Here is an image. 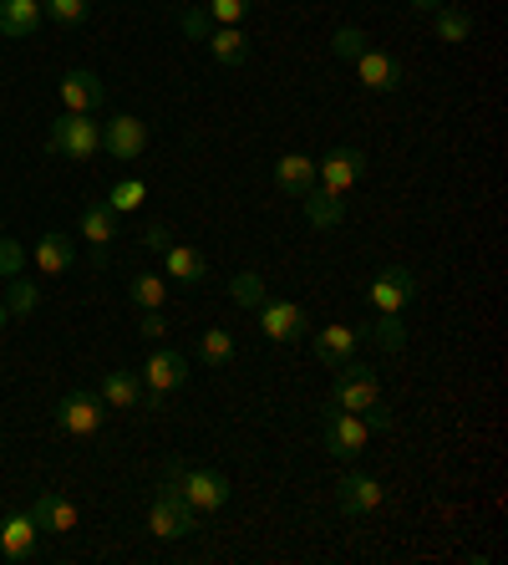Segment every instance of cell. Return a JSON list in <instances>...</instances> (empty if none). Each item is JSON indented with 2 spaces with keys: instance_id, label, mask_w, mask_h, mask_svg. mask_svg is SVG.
Masks as SVG:
<instances>
[{
  "instance_id": "31",
  "label": "cell",
  "mask_w": 508,
  "mask_h": 565,
  "mask_svg": "<svg viewBox=\"0 0 508 565\" xmlns=\"http://www.w3.org/2000/svg\"><path fill=\"white\" fill-rule=\"evenodd\" d=\"M143 199H148L143 179H122V184H112L107 204H112V214H132V210H143Z\"/></svg>"
},
{
  "instance_id": "13",
  "label": "cell",
  "mask_w": 508,
  "mask_h": 565,
  "mask_svg": "<svg viewBox=\"0 0 508 565\" xmlns=\"http://www.w3.org/2000/svg\"><path fill=\"white\" fill-rule=\"evenodd\" d=\"M361 337H366L361 327L331 321V327L315 331V356H321L326 367H346V362H356V347H361Z\"/></svg>"
},
{
  "instance_id": "42",
  "label": "cell",
  "mask_w": 508,
  "mask_h": 565,
  "mask_svg": "<svg viewBox=\"0 0 508 565\" xmlns=\"http://www.w3.org/2000/svg\"><path fill=\"white\" fill-rule=\"evenodd\" d=\"M6 321H11V311H6V301H0V331H6Z\"/></svg>"
},
{
  "instance_id": "27",
  "label": "cell",
  "mask_w": 508,
  "mask_h": 565,
  "mask_svg": "<svg viewBox=\"0 0 508 565\" xmlns=\"http://www.w3.org/2000/svg\"><path fill=\"white\" fill-rule=\"evenodd\" d=\"M198 362H204V367H229V362H235V337L224 327H209L198 337Z\"/></svg>"
},
{
  "instance_id": "37",
  "label": "cell",
  "mask_w": 508,
  "mask_h": 565,
  "mask_svg": "<svg viewBox=\"0 0 508 565\" xmlns=\"http://www.w3.org/2000/svg\"><path fill=\"white\" fill-rule=\"evenodd\" d=\"M21 265H26V250L15 245V239H6L0 235V276L11 280V276H21Z\"/></svg>"
},
{
  "instance_id": "41",
  "label": "cell",
  "mask_w": 508,
  "mask_h": 565,
  "mask_svg": "<svg viewBox=\"0 0 508 565\" xmlns=\"http://www.w3.org/2000/svg\"><path fill=\"white\" fill-rule=\"evenodd\" d=\"M407 6H412V11H428V15H432L437 6H443V0H407Z\"/></svg>"
},
{
  "instance_id": "32",
  "label": "cell",
  "mask_w": 508,
  "mask_h": 565,
  "mask_svg": "<svg viewBox=\"0 0 508 565\" xmlns=\"http://www.w3.org/2000/svg\"><path fill=\"white\" fill-rule=\"evenodd\" d=\"M366 46H371V36H366L361 26H336V36H331V52H336L341 62H356Z\"/></svg>"
},
{
  "instance_id": "40",
  "label": "cell",
  "mask_w": 508,
  "mask_h": 565,
  "mask_svg": "<svg viewBox=\"0 0 508 565\" xmlns=\"http://www.w3.org/2000/svg\"><path fill=\"white\" fill-rule=\"evenodd\" d=\"M361 418H366V428H371V434H387V428H391V413L381 408V403H371V408H366Z\"/></svg>"
},
{
  "instance_id": "30",
  "label": "cell",
  "mask_w": 508,
  "mask_h": 565,
  "mask_svg": "<svg viewBox=\"0 0 508 565\" xmlns=\"http://www.w3.org/2000/svg\"><path fill=\"white\" fill-rule=\"evenodd\" d=\"M229 296H235V306H255V311L270 301V290H264V276H260V270H239V276L229 280Z\"/></svg>"
},
{
  "instance_id": "12",
  "label": "cell",
  "mask_w": 508,
  "mask_h": 565,
  "mask_svg": "<svg viewBox=\"0 0 508 565\" xmlns=\"http://www.w3.org/2000/svg\"><path fill=\"white\" fill-rule=\"evenodd\" d=\"M336 504L346 520H361V514H377L381 504H387V489L371 479V473H341V484H336Z\"/></svg>"
},
{
  "instance_id": "22",
  "label": "cell",
  "mask_w": 508,
  "mask_h": 565,
  "mask_svg": "<svg viewBox=\"0 0 508 565\" xmlns=\"http://www.w3.org/2000/svg\"><path fill=\"white\" fill-rule=\"evenodd\" d=\"M274 184L285 189L290 199L311 194V189H315V158L311 153H285L280 163H274Z\"/></svg>"
},
{
  "instance_id": "10",
  "label": "cell",
  "mask_w": 508,
  "mask_h": 565,
  "mask_svg": "<svg viewBox=\"0 0 508 565\" xmlns=\"http://www.w3.org/2000/svg\"><path fill=\"white\" fill-rule=\"evenodd\" d=\"M260 331H264V342H274V347L300 342V337L311 331V311L295 306V301H264L260 306Z\"/></svg>"
},
{
  "instance_id": "21",
  "label": "cell",
  "mask_w": 508,
  "mask_h": 565,
  "mask_svg": "<svg viewBox=\"0 0 508 565\" xmlns=\"http://www.w3.org/2000/svg\"><path fill=\"white\" fill-rule=\"evenodd\" d=\"M41 15H46L41 0H0V36H11V41L36 36Z\"/></svg>"
},
{
  "instance_id": "7",
  "label": "cell",
  "mask_w": 508,
  "mask_h": 565,
  "mask_svg": "<svg viewBox=\"0 0 508 565\" xmlns=\"http://www.w3.org/2000/svg\"><path fill=\"white\" fill-rule=\"evenodd\" d=\"M366 444H371V428H366L361 413H341V408L326 413V454L331 459L352 463V459H361Z\"/></svg>"
},
{
  "instance_id": "39",
  "label": "cell",
  "mask_w": 508,
  "mask_h": 565,
  "mask_svg": "<svg viewBox=\"0 0 508 565\" xmlns=\"http://www.w3.org/2000/svg\"><path fill=\"white\" fill-rule=\"evenodd\" d=\"M143 245H148V250H169V245H173V230H169L163 220H153V224L143 230Z\"/></svg>"
},
{
  "instance_id": "20",
  "label": "cell",
  "mask_w": 508,
  "mask_h": 565,
  "mask_svg": "<svg viewBox=\"0 0 508 565\" xmlns=\"http://www.w3.org/2000/svg\"><path fill=\"white\" fill-rule=\"evenodd\" d=\"M97 397H102L107 408H143V377L138 372H128V367H112L102 377V387H97Z\"/></svg>"
},
{
  "instance_id": "33",
  "label": "cell",
  "mask_w": 508,
  "mask_h": 565,
  "mask_svg": "<svg viewBox=\"0 0 508 565\" xmlns=\"http://www.w3.org/2000/svg\"><path fill=\"white\" fill-rule=\"evenodd\" d=\"M204 11H209L214 21H219V26H239V21H245V15L255 11V0H209Z\"/></svg>"
},
{
  "instance_id": "14",
  "label": "cell",
  "mask_w": 508,
  "mask_h": 565,
  "mask_svg": "<svg viewBox=\"0 0 508 565\" xmlns=\"http://www.w3.org/2000/svg\"><path fill=\"white\" fill-rule=\"evenodd\" d=\"M356 82H361L366 93H397V87H402V66H397L391 52L366 46V52L356 56Z\"/></svg>"
},
{
  "instance_id": "2",
  "label": "cell",
  "mask_w": 508,
  "mask_h": 565,
  "mask_svg": "<svg viewBox=\"0 0 508 565\" xmlns=\"http://www.w3.org/2000/svg\"><path fill=\"white\" fill-rule=\"evenodd\" d=\"M163 479H173L179 484V494H183V504L194 514H214V510H224L229 504V479H224L219 469H183V463H169V473Z\"/></svg>"
},
{
  "instance_id": "3",
  "label": "cell",
  "mask_w": 508,
  "mask_h": 565,
  "mask_svg": "<svg viewBox=\"0 0 508 565\" xmlns=\"http://www.w3.org/2000/svg\"><path fill=\"white\" fill-rule=\"evenodd\" d=\"M148 530H153L158 540H183V535H194V510L183 504L179 484L173 479H163L153 494V504H148Z\"/></svg>"
},
{
  "instance_id": "23",
  "label": "cell",
  "mask_w": 508,
  "mask_h": 565,
  "mask_svg": "<svg viewBox=\"0 0 508 565\" xmlns=\"http://www.w3.org/2000/svg\"><path fill=\"white\" fill-rule=\"evenodd\" d=\"M300 204H305V220L315 224V230H336L341 220H346V204H341V194H331V189L315 184L311 194H300Z\"/></svg>"
},
{
  "instance_id": "17",
  "label": "cell",
  "mask_w": 508,
  "mask_h": 565,
  "mask_svg": "<svg viewBox=\"0 0 508 565\" xmlns=\"http://www.w3.org/2000/svg\"><path fill=\"white\" fill-rule=\"evenodd\" d=\"M31 520H36V530H46V535H72V530H77V504L66 500V494H56V489H46V494H36V504H31Z\"/></svg>"
},
{
  "instance_id": "6",
  "label": "cell",
  "mask_w": 508,
  "mask_h": 565,
  "mask_svg": "<svg viewBox=\"0 0 508 565\" xmlns=\"http://www.w3.org/2000/svg\"><path fill=\"white\" fill-rule=\"evenodd\" d=\"M183 382H188V356L173 352V347H158V352L143 362V393L153 397V408L169 393H179Z\"/></svg>"
},
{
  "instance_id": "25",
  "label": "cell",
  "mask_w": 508,
  "mask_h": 565,
  "mask_svg": "<svg viewBox=\"0 0 508 565\" xmlns=\"http://www.w3.org/2000/svg\"><path fill=\"white\" fill-rule=\"evenodd\" d=\"M209 56L219 66H245V56H249V36L239 26H219L209 36Z\"/></svg>"
},
{
  "instance_id": "8",
  "label": "cell",
  "mask_w": 508,
  "mask_h": 565,
  "mask_svg": "<svg viewBox=\"0 0 508 565\" xmlns=\"http://www.w3.org/2000/svg\"><path fill=\"white\" fill-rule=\"evenodd\" d=\"M102 148L118 163H138V158L148 153V122L132 118V113H112V118L102 122Z\"/></svg>"
},
{
  "instance_id": "29",
  "label": "cell",
  "mask_w": 508,
  "mask_h": 565,
  "mask_svg": "<svg viewBox=\"0 0 508 565\" xmlns=\"http://www.w3.org/2000/svg\"><path fill=\"white\" fill-rule=\"evenodd\" d=\"M437 41H447V46H463V41L473 36V15L457 11V6H437Z\"/></svg>"
},
{
  "instance_id": "19",
  "label": "cell",
  "mask_w": 508,
  "mask_h": 565,
  "mask_svg": "<svg viewBox=\"0 0 508 565\" xmlns=\"http://www.w3.org/2000/svg\"><path fill=\"white\" fill-rule=\"evenodd\" d=\"M36 520L31 514H6L0 520V551H6V561H31L36 555Z\"/></svg>"
},
{
  "instance_id": "11",
  "label": "cell",
  "mask_w": 508,
  "mask_h": 565,
  "mask_svg": "<svg viewBox=\"0 0 508 565\" xmlns=\"http://www.w3.org/2000/svg\"><path fill=\"white\" fill-rule=\"evenodd\" d=\"M366 173V153L361 148H331L326 158H315V184L346 199V189Z\"/></svg>"
},
{
  "instance_id": "15",
  "label": "cell",
  "mask_w": 508,
  "mask_h": 565,
  "mask_svg": "<svg viewBox=\"0 0 508 565\" xmlns=\"http://www.w3.org/2000/svg\"><path fill=\"white\" fill-rule=\"evenodd\" d=\"M62 103L66 113H97V107L107 103V87L97 72H87V66H72L62 77Z\"/></svg>"
},
{
  "instance_id": "34",
  "label": "cell",
  "mask_w": 508,
  "mask_h": 565,
  "mask_svg": "<svg viewBox=\"0 0 508 565\" xmlns=\"http://www.w3.org/2000/svg\"><path fill=\"white\" fill-rule=\"evenodd\" d=\"M179 26H183L188 41H209L214 36V15L198 11V6H188V11H179Z\"/></svg>"
},
{
  "instance_id": "4",
  "label": "cell",
  "mask_w": 508,
  "mask_h": 565,
  "mask_svg": "<svg viewBox=\"0 0 508 565\" xmlns=\"http://www.w3.org/2000/svg\"><path fill=\"white\" fill-rule=\"evenodd\" d=\"M102 413H107L102 397L87 393V387H77V393H66L62 403L52 408V423L62 428V434H72V438H97L102 434Z\"/></svg>"
},
{
  "instance_id": "26",
  "label": "cell",
  "mask_w": 508,
  "mask_h": 565,
  "mask_svg": "<svg viewBox=\"0 0 508 565\" xmlns=\"http://www.w3.org/2000/svg\"><path fill=\"white\" fill-rule=\"evenodd\" d=\"M128 301L138 306V311H163V301H169V280L153 276V270L132 276V280H128Z\"/></svg>"
},
{
  "instance_id": "9",
  "label": "cell",
  "mask_w": 508,
  "mask_h": 565,
  "mask_svg": "<svg viewBox=\"0 0 508 565\" xmlns=\"http://www.w3.org/2000/svg\"><path fill=\"white\" fill-rule=\"evenodd\" d=\"M418 276L412 270H402V265H387V270H377L371 276V286H366V301L377 306V311H402V306L418 301Z\"/></svg>"
},
{
  "instance_id": "35",
  "label": "cell",
  "mask_w": 508,
  "mask_h": 565,
  "mask_svg": "<svg viewBox=\"0 0 508 565\" xmlns=\"http://www.w3.org/2000/svg\"><path fill=\"white\" fill-rule=\"evenodd\" d=\"M41 11L62 26H77V21H87V0H41Z\"/></svg>"
},
{
  "instance_id": "36",
  "label": "cell",
  "mask_w": 508,
  "mask_h": 565,
  "mask_svg": "<svg viewBox=\"0 0 508 565\" xmlns=\"http://www.w3.org/2000/svg\"><path fill=\"white\" fill-rule=\"evenodd\" d=\"M36 306H41V290L31 286V280L11 276V311H15V316H31Z\"/></svg>"
},
{
  "instance_id": "1",
  "label": "cell",
  "mask_w": 508,
  "mask_h": 565,
  "mask_svg": "<svg viewBox=\"0 0 508 565\" xmlns=\"http://www.w3.org/2000/svg\"><path fill=\"white\" fill-rule=\"evenodd\" d=\"M46 148L72 158V163H87V158L102 153V122L91 118V113H62L52 122V132H46Z\"/></svg>"
},
{
  "instance_id": "5",
  "label": "cell",
  "mask_w": 508,
  "mask_h": 565,
  "mask_svg": "<svg viewBox=\"0 0 508 565\" xmlns=\"http://www.w3.org/2000/svg\"><path fill=\"white\" fill-rule=\"evenodd\" d=\"M371 403H381L377 372H371V367H356V362L336 367V382H331V408H341V413H366Z\"/></svg>"
},
{
  "instance_id": "28",
  "label": "cell",
  "mask_w": 508,
  "mask_h": 565,
  "mask_svg": "<svg viewBox=\"0 0 508 565\" xmlns=\"http://www.w3.org/2000/svg\"><path fill=\"white\" fill-rule=\"evenodd\" d=\"M361 331H366V337H371V342L381 347V352H391V356H397V352H402V347H407L402 311H381V316H377V327H361Z\"/></svg>"
},
{
  "instance_id": "18",
  "label": "cell",
  "mask_w": 508,
  "mask_h": 565,
  "mask_svg": "<svg viewBox=\"0 0 508 565\" xmlns=\"http://www.w3.org/2000/svg\"><path fill=\"white\" fill-rule=\"evenodd\" d=\"M36 270L46 280H56V276H66L72 270V260H77V245H72V235H62V230H52V235H41L36 239Z\"/></svg>"
},
{
  "instance_id": "24",
  "label": "cell",
  "mask_w": 508,
  "mask_h": 565,
  "mask_svg": "<svg viewBox=\"0 0 508 565\" xmlns=\"http://www.w3.org/2000/svg\"><path fill=\"white\" fill-rule=\"evenodd\" d=\"M163 260H169V280H179V286H198V280L209 276V260L194 245H169Z\"/></svg>"
},
{
  "instance_id": "38",
  "label": "cell",
  "mask_w": 508,
  "mask_h": 565,
  "mask_svg": "<svg viewBox=\"0 0 508 565\" xmlns=\"http://www.w3.org/2000/svg\"><path fill=\"white\" fill-rule=\"evenodd\" d=\"M138 331H143L148 342H163V337H169V316H163V311H143V316H138Z\"/></svg>"
},
{
  "instance_id": "16",
  "label": "cell",
  "mask_w": 508,
  "mask_h": 565,
  "mask_svg": "<svg viewBox=\"0 0 508 565\" xmlns=\"http://www.w3.org/2000/svg\"><path fill=\"white\" fill-rule=\"evenodd\" d=\"M118 235V214L112 204H82V239L91 245V265H107V245Z\"/></svg>"
}]
</instances>
